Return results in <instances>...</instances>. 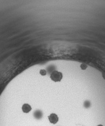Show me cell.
I'll return each mask as SVG.
<instances>
[{
    "label": "cell",
    "instance_id": "277c9868",
    "mask_svg": "<svg viewBox=\"0 0 105 126\" xmlns=\"http://www.w3.org/2000/svg\"><path fill=\"white\" fill-rule=\"evenodd\" d=\"M40 73L42 76H45L47 74V72L45 70H41L40 71Z\"/></svg>",
    "mask_w": 105,
    "mask_h": 126
},
{
    "label": "cell",
    "instance_id": "5b68a950",
    "mask_svg": "<svg viewBox=\"0 0 105 126\" xmlns=\"http://www.w3.org/2000/svg\"><path fill=\"white\" fill-rule=\"evenodd\" d=\"M87 65H86L85 64H82L81 65V68L82 69V70H86L87 68Z\"/></svg>",
    "mask_w": 105,
    "mask_h": 126
},
{
    "label": "cell",
    "instance_id": "7a4b0ae2",
    "mask_svg": "<svg viewBox=\"0 0 105 126\" xmlns=\"http://www.w3.org/2000/svg\"><path fill=\"white\" fill-rule=\"evenodd\" d=\"M50 122L52 124H56L59 121L58 116L55 113H52L48 116Z\"/></svg>",
    "mask_w": 105,
    "mask_h": 126
},
{
    "label": "cell",
    "instance_id": "6da1fadb",
    "mask_svg": "<svg viewBox=\"0 0 105 126\" xmlns=\"http://www.w3.org/2000/svg\"><path fill=\"white\" fill-rule=\"evenodd\" d=\"M50 78L54 82H60L63 78V74L62 73L58 71H54L52 73L50 76Z\"/></svg>",
    "mask_w": 105,
    "mask_h": 126
},
{
    "label": "cell",
    "instance_id": "3957f363",
    "mask_svg": "<svg viewBox=\"0 0 105 126\" xmlns=\"http://www.w3.org/2000/svg\"><path fill=\"white\" fill-rule=\"evenodd\" d=\"M22 109L24 113H28L32 110V107L28 104H24L22 107Z\"/></svg>",
    "mask_w": 105,
    "mask_h": 126
},
{
    "label": "cell",
    "instance_id": "8992f818",
    "mask_svg": "<svg viewBox=\"0 0 105 126\" xmlns=\"http://www.w3.org/2000/svg\"><path fill=\"white\" fill-rule=\"evenodd\" d=\"M97 126H103L102 125H98Z\"/></svg>",
    "mask_w": 105,
    "mask_h": 126
}]
</instances>
